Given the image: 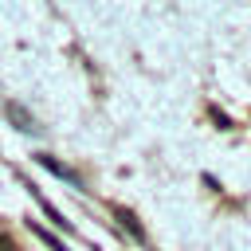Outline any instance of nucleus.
Returning <instances> with one entry per match:
<instances>
[{"label":"nucleus","mask_w":251,"mask_h":251,"mask_svg":"<svg viewBox=\"0 0 251 251\" xmlns=\"http://www.w3.org/2000/svg\"><path fill=\"white\" fill-rule=\"evenodd\" d=\"M110 212H114V216H118V220H122V227H126V231H129V235H133V239H145V231H141V224H137V220H133V216H129V212H126V208H118V204H114V208H110Z\"/></svg>","instance_id":"obj_1"},{"label":"nucleus","mask_w":251,"mask_h":251,"mask_svg":"<svg viewBox=\"0 0 251 251\" xmlns=\"http://www.w3.org/2000/svg\"><path fill=\"white\" fill-rule=\"evenodd\" d=\"M39 165H43V169H51L55 176H67V180H71V173H67V169H63V165H59L55 157H47V153H39Z\"/></svg>","instance_id":"obj_2"},{"label":"nucleus","mask_w":251,"mask_h":251,"mask_svg":"<svg viewBox=\"0 0 251 251\" xmlns=\"http://www.w3.org/2000/svg\"><path fill=\"white\" fill-rule=\"evenodd\" d=\"M31 231H35L39 239H47V247H51V251H67V247H63V243H59L55 235H47V227H39V224H31Z\"/></svg>","instance_id":"obj_3"},{"label":"nucleus","mask_w":251,"mask_h":251,"mask_svg":"<svg viewBox=\"0 0 251 251\" xmlns=\"http://www.w3.org/2000/svg\"><path fill=\"white\" fill-rule=\"evenodd\" d=\"M0 251H16V243H12L8 235H0Z\"/></svg>","instance_id":"obj_4"}]
</instances>
